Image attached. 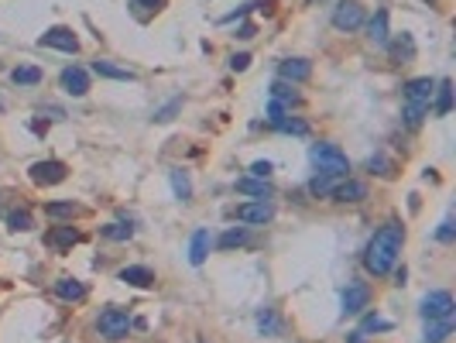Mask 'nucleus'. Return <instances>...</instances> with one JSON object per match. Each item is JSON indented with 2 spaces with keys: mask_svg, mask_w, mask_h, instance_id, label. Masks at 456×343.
Wrapping results in <instances>:
<instances>
[{
  "mask_svg": "<svg viewBox=\"0 0 456 343\" xmlns=\"http://www.w3.org/2000/svg\"><path fill=\"white\" fill-rule=\"evenodd\" d=\"M402 244H405V227L398 220H388L367 244V254H364V268L371 275H388L395 268V261L402 254Z\"/></svg>",
  "mask_w": 456,
  "mask_h": 343,
  "instance_id": "f257e3e1",
  "label": "nucleus"
},
{
  "mask_svg": "<svg viewBox=\"0 0 456 343\" xmlns=\"http://www.w3.org/2000/svg\"><path fill=\"white\" fill-rule=\"evenodd\" d=\"M309 158H312V165L319 169V175H330V178H347V172H350L347 155H343L336 144H330V141L312 144V148H309Z\"/></svg>",
  "mask_w": 456,
  "mask_h": 343,
  "instance_id": "f03ea898",
  "label": "nucleus"
},
{
  "mask_svg": "<svg viewBox=\"0 0 456 343\" xmlns=\"http://www.w3.org/2000/svg\"><path fill=\"white\" fill-rule=\"evenodd\" d=\"M96 330L107 340H124L127 330H130V316H127L124 309H103L100 319H96Z\"/></svg>",
  "mask_w": 456,
  "mask_h": 343,
  "instance_id": "7ed1b4c3",
  "label": "nucleus"
},
{
  "mask_svg": "<svg viewBox=\"0 0 456 343\" xmlns=\"http://www.w3.org/2000/svg\"><path fill=\"white\" fill-rule=\"evenodd\" d=\"M364 24V7L357 0H340L333 10V28L336 31H357Z\"/></svg>",
  "mask_w": 456,
  "mask_h": 343,
  "instance_id": "20e7f679",
  "label": "nucleus"
},
{
  "mask_svg": "<svg viewBox=\"0 0 456 343\" xmlns=\"http://www.w3.org/2000/svg\"><path fill=\"white\" fill-rule=\"evenodd\" d=\"M453 296L450 292H429L425 299H422V316L429 319V323H436V319H453Z\"/></svg>",
  "mask_w": 456,
  "mask_h": 343,
  "instance_id": "39448f33",
  "label": "nucleus"
},
{
  "mask_svg": "<svg viewBox=\"0 0 456 343\" xmlns=\"http://www.w3.org/2000/svg\"><path fill=\"white\" fill-rule=\"evenodd\" d=\"M234 216L241 220V223H257V227H264V223H271L275 220V206L268 203V199H254V203H241Z\"/></svg>",
  "mask_w": 456,
  "mask_h": 343,
  "instance_id": "423d86ee",
  "label": "nucleus"
},
{
  "mask_svg": "<svg viewBox=\"0 0 456 343\" xmlns=\"http://www.w3.org/2000/svg\"><path fill=\"white\" fill-rule=\"evenodd\" d=\"M432 93H436V79H429V76L405 83V107H422V110H429Z\"/></svg>",
  "mask_w": 456,
  "mask_h": 343,
  "instance_id": "0eeeda50",
  "label": "nucleus"
},
{
  "mask_svg": "<svg viewBox=\"0 0 456 343\" xmlns=\"http://www.w3.org/2000/svg\"><path fill=\"white\" fill-rule=\"evenodd\" d=\"M367 302H371V289H367L364 282H350V285H347V292H343V312H347V316L364 312Z\"/></svg>",
  "mask_w": 456,
  "mask_h": 343,
  "instance_id": "6e6552de",
  "label": "nucleus"
},
{
  "mask_svg": "<svg viewBox=\"0 0 456 343\" xmlns=\"http://www.w3.org/2000/svg\"><path fill=\"white\" fill-rule=\"evenodd\" d=\"M38 45H45V48H59V52H79V38L69 31V28H48L42 38H38Z\"/></svg>",
  "mask_w": 456,
  "mask_h": 343,
  "instance_id": "1a4fd4ad",
  "label": "nucleus"
},
{
  "mask_svg": "<svg viewBox=\"0 0 456 343\" xmlns=\"http://www.w3.org/2000/svg\"><path fill=\"white\" fill-rule=\"evenodd\" d=\"M31 182L35 185H59V182H66V165L62 162H35Z\"/></svg>",
  "mask_w": 456,
  "mask_h": 343,
  "instance_id": "9d476101",
  "label": "nucleus"
},
{
  "mask_svg": "<svg viewBox=\"0 0 456 343\" xmlns=\"http://www.w3.org/2000/svg\"><path fill=\"white\" fill-rule=\"evenodd\" d=\"M62 89L69 93V96H86L89 93V76H86V69L79 66H69V69H62Z\"/></svg>",
  "mask_w": 456,
  "mask_h": 343,
  "instance_id": "9b49d317",
  "label": "nucleus"
},
{
  "mask_svg": "<svg viewBox=\"0 0 456 343\" xmlns=\"http://www.w3.org/2000/svg\"><path fill=\"white\" fill-rule=\"evenodd\" d=\"M309 76H312V66L305 59H285V62H278V79H285V83H305Z\"/></svg>",
  "mask_w": 456,
  "mask_h": 343,
  "instance_id": "f8f14e48",
  "label": "nucleus"
},
{
  "mask_svg": "<svg viewBox=\"0 0 456 343\" xmlns=\"http://www.w3.org/2000/svg\"><path fill=\"white\" fill-rule=\"evenodd\" d=\"M333 199H336V203H360V199H367V185H364L360 178H343V182L333 189Z\"/></svg>",
  "mask_w": 456,
  "mask_h": 343,
  "instance_id": "ddd939ff",
  "label": "nucleus"
},
{
  "mask_svg": "<svg viewBox=\"0 0 456 343\" xmlns=\"http://www.w3.org/2000/svg\"><path fill=\"white\" fill-rule=\"evenodd\" d=\"M117 278L127 282V285H134V289H151V285H155V271H151V268H141V264L121 268V275H117Z\"/></svg>",
  "mask_w": 456,
  "mask_h": 343,
  "instance_id": "4468645a",
  "label": "nucleus"
},
{
  "mask_svg": "<svg viewBox=\"0 0 456 343\" xmlns=\"http://www.w3.org/2000/svg\"><path fill=\"white\" fill-rule=\"evenodd\" d=\"M45 244L55 247V251H66V247L79 244V230H73V227H55V230L45 234Z\"/></svg>",
  "mask_w": 456,
  "mask_h": 343,
  "instance_id": "2eb2a0df",
  "label": "nucleus"
},
{
  "mask_svg": "<svg viewBox=\"0 0 456 343\" xmlns=\"http://www.w3.org/2000/svg\"><path fill=\"white\" fill-rule=\"evenodd\" d=\"M93 73H96V76H103V79H121V83H134V79H137L130 69H124V66H114V62H107V59H96V62H93Z\"/></svg>",
  "mask_w": 456,
  "mask_h": 343,
  "instance_id": "dca6fc26",
  "label": "nucleus"
},
{
  "mask_svg": "<svg viewBox=\"0 0 456 343\" xmlns=\"http://www.w3.org/2000/svg\"><path fill=\"white\" fill-rule=\"evenodd\" d=\"M55 296L62 302H79L86 296V285L76 282V278H59V282H55Z\"/></svg>",
  "mask_w": 456,
  "mask_h": 343,
  "instance_id": "f3484780",
  "label": "nucleus"
},
{
  "mask_svg": "<svg viewBox=\"0 0 456 343\" xmlns=\"http://www.w3.org/2000/svg\"><path fill=\"white\" fill-rule=\"evenodd\" d=\"M237 192H244V196H254V199H268L271 196V185H268V178H241L237 182Z\"/></svg>",
  "mask_w": 456,
  "mask_h": 343,
  "instance_id": "a211bd4d",
  "label": "nucleus"
},
{
  "mask_svg": "<svg viewBox=\"0 0 456 343\" xmlns=\"http://www.w3.org/2000/svg\"><path fill=\"white\" fill-rule=\"evenodd\" d=\"M367 38H371V45H388V10H377L371 17Z\"/></svg>",
  "mask_w": 456,
  "mask_h": 343,
  "instance_id": "6ab92c4d",
  "label": "nucleus"
},
{
  "mask_svg": "<svg viewBox=\"0 0 456 343\" xmlns=\"http://www.w3.org/2000/svg\"><path fill=\"white\" fill-rule=\"evenodd\" d=\"M209 254V230H196L192 234V244H189V261L192 264H203Z\"/></svg>",
  "mask_w": 456,
  "mask_h": 343,
  "instance_id": "aec40b11",
  "label": "nucleus"
},
{
  "mask_svg": "<svg viewBox=\"0 0 456 343\" xmlns=\"http://www.w3.org/2000/svg\"><path fill=\"white\" fill-rule=\"evenodd\" d=\"M10 83L14 86H38L42 83V69L38 66H17L10 73Z\"/></svg>",
  "mask_w": 456,
  "mask_h": 343,
  "instance_id": "412c9836",
  "label": "nucleus"
},
{
  "mask_svg": "<svg viewBox=\"0 0 456 343\" xmlns=\"http://www.w3.org/2000/svg\"><path fill=\"white\" fill-rule=\"evenodd\" d=\"M436 93H439V100H436V114L446 117V114L453 110V83H450V79H439V83H436Z\"/></svg>",
  "mask_w": 456,
  "mask_h": 343,
  "instance_id": "4be33fe9",
  "label": "nucleus"
},
{
  "mask_svg": "<svg viewBox=\"0 0 456 343\" xmlns=\"http://www.w3.org/2000/svg\"><path fill=\"white\" fill-rule=\"evenodd\" d=\"M450 333H453V319H436V323H429V330H425L422 343H443Z\"/></svg>",
  "mask_w": 456,
  "mask_h": 343,
  "instance_id": "5701e85b",
  "label": "nucleus"
},
{
  "mask_svg": "<svg viewBox=\"0 0 456 343\" xmlns=\"http://www.w3.org/2000/svg\"><path fill=\"white\" fill-rule=\"evenodd\" d=\"M391 59H395V62H402V66H405V62H412V59H415V42L409 38V35H402L398 42L391 45Z\"/></svg>",
  "mask_w": 456,
  "mask_h": 343,
  "instance_id": "b1692460",
  "label": "nucleus"
},
{
  "mask_svg": "<svg viewBox=\"0 0 456 343\" xmlns=\"http://www.w3.org/2000/svg\"><path fill=\"white\" fill-rule=\"evenodd\" d=\"M172 189H175V196L185 203V199H192V182H189V175L182 169H172Z\"/></svg>",
  "mask_w": 456,
  "mask_h": 343,
  "instance_id": "393cba45",
  "label": "nucleus"
},
{
  "mask_svg": "<svg viewBox=\"0 0 456 343\" xmlns=\"http://www.w3.org/2000/svg\"><path fill=\"white\" fill-rule=\"evenodd\" d=\"M343 178H330V175H316L312 182H309V192L312 196H333V189L340 185Z\"/></svg>",
  "mask_w": 456,
  "mask_h": 343,
  "instance_id": "a878e982",
  "label": "nucleus"
},
{
  "mask_svg": "<svg viewBox=\"0 0 456 343\" xmlns=\"http://www.w3.org/2000/svg\"><path fill=\"white\" fill-rule=\"evenodd\" d=\"M100 234H103L107 241H130V237H134V227H130V220H127V223H107Z\"/></svg>",
  "mask_w": 456,
  "mask_h": 343,
  "instance_id": "bb28decb",
  "label": "nucleus"
},
{
  "mask_svg": "<svg viewBox=\"0 0 456 343\" xmlns=\"http://www.w3.org/2000/svg\"><path fill=\"white\" fill-rule=\"evenodd\" d=\"M248 241H250V234L244 227H237V230H227V234L220 237V247L230 251V247H241V244H248Z\"/></svg>",
  "mask_w": 456,
  "mask_h": 343,
  "instance_id": "cd10ccee",
  "label": "nucleus"
},
{
  "mask_svg": "<svg viewBox=\"0 0 456 343\" xmlns=\"http://www.w3.org/2000/svg\"><path fill=\"white\" fill-rule=\"evenodd\" d=\"M79 213V206L69 199V203H48L45 206V216H52V220H66V216H76Z\"/></svg>",
  "mask_w": 456,
  "mask_h": 343,
  "instance_id": "c85d7f7f",
  "label": "nucleus"
},
{
  "mask_svg": "<svg viewBox=\"0 0 456 343\" xmlns=\"http://www.w3.org/2000/svg\"><path fill=\"white\" fill-rule=\"evenodd\" d=\"M271 96H275L278 103H285V107H289V103H298V93H295L291 83H285V79H278V83L271 86Z\"/></svg>",
  "mask_w": 456,
  "mask_h": 343,
  "instance_id": "c756f323",
  "label": "nucleus"
},
{
  "mask_svg": "<svg viewBox=\"0 0 456 343\" xmlns=\"http://www.w3.org/2000/svg\"><path fill=\"white\" fill-rule=\"evenodd\" d=\"M7 227L10 230H31V213L28 210H10L7 213Z\"/></svg>",
  "mask_w": 456,
  "mask_h": 343,
  "instance_id": "7c9ffc66",
  "label": "nucleus"
},
{
  "mask_svg": "<svg viewBox=\"0 0 456 343\" xmlns=\"http://www.w3.org/2000/svg\"><path fill=\"white\" fill-rule=\"evenodd\" d=\"M367 169L377 172V175H384V178H391V175H395V165H391L384 155H371V158H367Z\"/></svg>",
  "mask_w": 456,
  "mask_h": 343,
  "instance_id": "2f4dec72",
  "label": "nucleus"
},
{
  "mask_svg": "<svg viewBox=\"0 0 456 343\" xmlns=\"http://www.w3.org/2000/svg\"><path fill=\"white\" fill-rule=\"evenodd\" d=\"M178 110H182V100H172V103H165L162 110H155V121H158V124H168Z\"/></svg>",
  "mask_w": 456,
  "mask_h": 343,
  "instance_id": "473e14b6",
  "label": "nucleus"
},
{
  "mask_svg": "<svg viewBox=\"0 0 456 343\" xmlns=\"http://www.w3.org/2000/svg\"><path fill=\"white\" fill-rule=\"evenodd\" d=\"M275 128L282 130V134H309V124H302V121H289V117H282Z\"/></svg>",
  "mask_w": 456,
  "mask_h": 343,
  "instance_id": "72a5a7b5",
  "label": "nucleus"
},
{
  "mask_svg": "<svg viewBox=\"0 0 456 343\" xmlns=\"http://www.w3.org/2000/svg\"><path fill=\"white\" fill-rule=\"evenodd\" d=\"M257 326H261L264 333H275V330H278V319H275V312H271V309L257 312Z\"/></svg>",
  "mask_w": 456,
  "mask_h": 343,
  "instance_id": "f704fd0d",
  "label": "nucleus"
},
{
  "mask_svg": "<svg viewBox=\"0 0 456 343\" xmlns=\"http://www.w3.org/2000/svg\"><path fill=\"white\" fill-rule=\"evenodd\" d=\"M248 66H250V55H248V52H241V55H234V59H230V69H234V73H244Z\"/></svg>",
  "mask_w": 456,
  "mask_h": 343,
  "instance_id": "c9c22d12",
  "label": "nucleus"
},
{
  "mask_svg": "<svg viewBox=\"0 0 456 343\" xmlns=\"http://www.w3.org/2000/svg\"><path fill=\"white\" fill-rule=\"evenodd\" d=\"M250 175H254V178H268V175H271V162H254V165H250Z\"/></svg>",
  "mask_w": 456,
  "mask_h": 343,
  "instance_id": "e433bc0d",
  "label": "nucleus"
},
{
  "mask_svg": "<svg viewBox=\"0 0 456 343\" xmlns=\"http://www.w3.org/2000/svg\"><path fill=\"white\" fill-rule=\"evenodd\" d=\"M436 237H439L443 244H450V241H453V220H446V223L436 230Z\"/></svg>",
  "mask_w": 456,
  "mask_h": 343,
  "instance_id": "4c0bfd02",
  "label": "nucleus"
},
{
  "mask_svg": "<svg viewBox=\"0 0 456 343\" xmlns=\"http://www.w3.org/2000/svg\"><path fill=\"white\" fill-rule=\"evenodd\" d=\"M165 0H134V7H141V10H158Z\"/></svg>",
  "mask_w": 456,
  "mask_h": 343,
  "instance_id": "58836bf2",
  "label": "nucleus"
},
{
  "mask_svg": "<svg viewBox=\"0 0 456 343\" xmlns=\"http://www.w3.org/2000/svg\"><path fill=\"white\" fill-rule=\"evenodd\" d=\"M237 38H244V42H248V38H254V24H244V28L237 31Z\"/></svg>",
  "mask_w": 456,
  "mask_h": 343,
  "instance_id": "ea45409f",
  "label": "nucleus"
}]
</instances>
